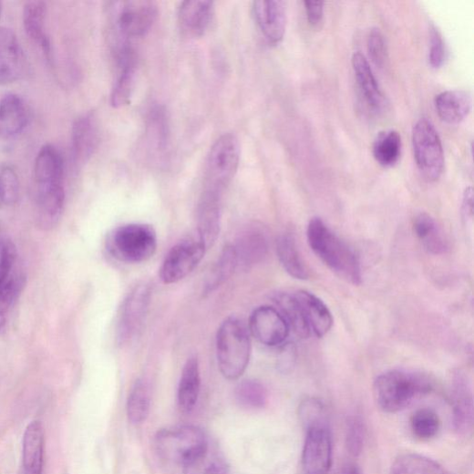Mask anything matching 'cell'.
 Segmentation results:
<instances>
[{
	"instance_id": "obj_24",
	"label": "cell",
	"mask_w": 474,
	"mask_h": 474,
	"mask_svg": "<svg viewBox=\"0 0 474 474\" xmlns=\"http://www.w3.org/2000/svg\"><path fill=\"white\" fill-rule=\"evenodd\" d=\"M352 67L356 80H357L367 104L374 110L381 111L386 104V99L368 59L363 53L353 54Z\"/></svg>"
},
{
	"instance_id": "obj_9",
	"label": "cell",
	"mask_w": 474,
	"mask_h": 474,
	"mask_svg": "<svg viewBox=\"0 0 474 474\" xmlns=\"http://www.w3.org/2000/svg\"><path fill=\"white\" fill-rule=\"evenodd\" d=\"M111 23L115 39L129 41L145 36L154 25L158 9L151 2H123L112 4Z\"/></svg>"
},
{
	"instance_id": "obj_27",
	"label": "cell",
	"mask_w": 474,
	"mask_h": 474,
	"mask_svg": "<svg viewBox=\"0 0 474 474\" xmlns=\"http://www.w3.org/2000/svg\"><path fill=\"white\" fill-rule=\"evenodd\" d=\"M45 438L43 426L34 421L26 429L23 440L25 474H42Z\"/></svg>"
},
{
	"instance_id": "obj_23",
	"label": "cell",
	"mask_w": 474,
	"mask_h": 474,
	"mask_svg": "<svg viewBox=\"0 0 474 474\" xmlns=\"http://www.w3.org/2000/svg\"><path fill=\"white\" fill-rule=\"evenodd\" d=\"M99 140V129L94 113L77 118L73 128V156L77 164L86 163L94 154Z\"/></svg>"
},
{
	"instance_id": "obj_36",
	"label": "cell",
	"mask_w": 474,
	"mask_h": 474,
	"mask_svg": "<svg viewBox=\"0 0 474 474\" xmlns=\"http://www.w3.org/2000/svg\"><path fill=\"white\" fill-rule=\"evenodd\" d=\"M274 303L277 310L287 323L290 331L303 338L311 335L298 304H296L294 295L285 293L279 294L274 296Z\"/></svg>"
},
{
	"instance_id": "obj_37",
	"label": "cell",
	"mask_w": 474,
	"mask_h": 474,
	"mask_svg": "<svg viewBox=\"0 0 474 474\" xmlns=\"http://www.w3.org/2000/svg\"><path fill=\"white\" fill-rule=\"evenodd\" d=\"M235 398L243 407L261 409L267 405L268 391L261 382L248 379L236 386Z\"/></svg>"
},
{
	"instance_id": "obj_39",
	"label": "cell",
	"mask_w": 474,
	"mask_h": 474,
	"mask_svg": "<svg viewBox=\"0 0 474 474\" xmlns=\"http://www.w3.org/2000/svg\"><path fill=\"white\" fill-rule=\"evenodd\" d=\"M299 417L306 429L317 426H329L325 404L318 398H305L299 407Z\"/></svg>"
},
{
	"instance_id": "obj_47",
	"label": "cell",
	"mask_w": 474,
	"mask_h": 474,
	"mask_svg": "<svg viewBox=\"0 0 474 474\" xmlns=\"http://www.w3.org/2000/svg\"><path fill=\"white\" fill-rule=\"evenodd\" d=\"M4 242H5V241H4V237H3V230H2V226H0V248H2Z\"/></svg>"
},
{
	"instance_id": "obj_44",
	"label": "cell",
	"mask_w": 474,
	"mask_h": 474,
	"mask_svg": "<svg viewBox=\"0 0 474 474\" xmlns=\"http://www.w3.org/2000/svg\"><path fill=\"white\" fill-rule=\"evenodd\" d=\"M304 5L309 24L313 27H320L325 17V4L323 2H305Z\"/></svg>"
},
{
	"instance_id": "obj_17",
	"label": "cell",
	"mask_w": 474,
	"mask_h": 474,
	"mask_svg": "<svg viewBox=\"0 0 474 474\" xmlns=\"http://www.w3.org/2000/svg\"><path fill=\"white\" fill-rule=\"evenodd\" d=\"M118 67L112 93L111 105L118 108L129 105L136 86L137 54L133 47H127L114 54Z\"/></svg>"
},
{
	"instance_id": "obj_2",
	"label": "cell",
	"mask_w": 474,
	"mask_h": 474,
	"mask_svg": "<svg viewBox=\"0 0 474 474\" xmlns=\"http://www.w3.org/2000/svg\"><path fill=\"white\" fill-rule=\"evenodd\" d=\"M434 384L426 374L407 370H390L374 383V396L380 409L397 413L414 401L432 392Z\"/></svg>"
},
{
	"instance_id": "obj_30",
	"label": "cell",
	"mask_w": 474,
	"mask_h": 474,
	"mask_svg": "<svg viewBox=\"0 0 474 474\" xmlns=\"http://www.w3.org/2000/svg\"><path fill=\"white\" fill-rule=\"evenodd\" d=\"M46 5L43 2H29L24 9V26L27 36L38 44L49 56L50 44L46 33Z\"/></svg>"
},
{
	"instance_id": "obj_3",
	"label": "cell",
	"mask_w": 474,
	"mask_h": 474,
	"mask_svg": "<svg viewBox=\"0 0 474 474\" xmlns=\"http://www.w3.org/2000/svg\"><path fill=\"white\" fill-rule=\"evenodd\" d=\"M34 172L36 209L46 214L63 211L65 161L61 152L51 145L44 146L37 154Z\"/></svg>"
},
{
	"instance_id": "obj_18",
	"label": "cell",
	"mask_w": 474,
	"mask_h": 474,
	"mask_svg": "<svg viewBox=\"0 0 474 474\" xmlns=\"http://www.w3.org/2000/svg\"><path fill=\"white\" fill-rule=\"evenodd\" d=\"M293 295L310 333L317 337L327 335L333 326L334 320L325 304L317 295L306 290H300Z\"/></svg>"
},
{
	"instance_id": "obj_19",
	"label": "cell",
	"mask_w": 474,
	"mask_h": 474,
	"mask_svg": "<svg viewBox=\"0 0 474 474\" xmlns=\"http://www.w3.org/2000/svg\"><path fill=\"white\" fill-rule=\"evenodd\" d=\"M222 196L203 191L198 206V239L210 249L221 230Z\"/></svg>"
},
{
	"instance_id": "obj_35",
	"label": "cell",
	"mask_w": 474,
	"mask_h": 474,
	"mask_svg": "<svg viewBox=\"0 0 474 474\" xmlns=\"http://www.w3.org/2000/svg\"><path fill=\"white\" fill-rule=\"evenodd\" d=\"M150 409V390L143 379L136 381L132 386L127 404L129 421L133 425L143 424L149 417Z\"/></svg>"
},
{
	"instance_id": "obj_7",
	"label": "cell",
	"mask_w": 474,
	"mask_h": 474,
	"mask_svg": "<svg viewBox=\"0 0 474 474\" xmlns=\"http://www.w3.org/2000/svg\"><path fill=\"white\" fill-rule=\"evenodd\" d=\"M210 445L205 432L195 426L160 430L154 438L157 454L162 459L183 465Z\"/></svg>"
},
{
	"instance_id": "obj_8",
	"label": "cell",
	"mask_w": 474,
	"mask_h": 474,
	"mask_svg": "<svg viewBox=\"0 0 474 474\" xmlns=\"http://www.w3.org/2000/svg\"><path fill=\"white\" fill-rule=\"evenodd\" d=\"M412 148L417 167L429 182H436L445 169V154L440 137L428 118H421L412 130Z\"/></svg>"
},
{
	"instance_id": "obj_43",
	"label": "cell",
	"mask_w": 474,
	"mask_h": 474,
	"mask_svg": "<svg viewBox=\"0 0 474 474\" xmlns=\"http://www.w3.org/2000/svg\"><path fill=\"white\" fill-rule=\"evenodd\" d=\"M447 58V50L444 40L438 29L432 26L430 29L429 64L434 69L441 68Z\"/></svg>"
},
{
	"instance_id": "obj_26",
	"label": "cell",
	"mask_w": 474,
	"mask_h": 474,
	"mask_svg": "<svg viewBox=\"0 0 474 474\" xmlns=\"http://www.w3.org/2000/svg\"><path fill=\"white\" fill-rule=\"evenodd\" d=\"M413 232L425 250L434 255H441L449 250V242L445 231L428 213H420L414 218Z\"/></svg>"
},
{
	"instance_id": "obj_11",
	"label": "cell",
	"mask_w": 474,
	"mask_h": 474,
	"mask_svg": "<svg viewBox=\"0 0 474 474\" xmlns=\"http://www.w3.org/2000/svg\"><path fill=\"white\" fill-rule=\"evenodd\" d=\"M206 252L207 248L198 237L176 244L170 250L161 264V281L166 284L182 281L198 267Z\"/></svg>"
},
{
	"instance_id": "obj_4",
	"label": "cell",
	"mask_w": 474,
	"mask_h": 474,
	"mask_svg": "<svg viewBox=\"0 0 474 474\" xmlns=\"http://www.w3.org/2000/svg\"><path fill=\"white\" fill-rule=\"evenodd\" d=\"M216 354L222 376L230 381L240 379L246 372L252 356L248 328L236 317L225 319L216 335Z\"/></svg>"
},
{
	"instance_id": "obj_25",
	"label": "cell",
	"mask_w": 474,
	"mask_h": 474,
	"mask_svg": "<svg viewBox=\"0 0 474 474\" xmlns=\"http://www.w3.org/2000/svg\"><path fill=\"white\" fill-rule=\"evenodd\" d=\"M435 106L443 122L448 125H459L469 114L472 98L467 91L448 90L436 97Z\"/></svg>"
},
{
	"instance_id": "obj_45",
	"label": "cell",
	"mask_w": 474,
	"mask_h": 474,
	"mask_svg": "<svg viewBox=\"0 0 474 474\" xmlns=\"http://www.w3.org/2000/svg\"><path fill=\"white\" fill-rule=\"evenodd\" d=\"M462 212L469 218L473 214V191L471 188L466 189L463 195Z\"/></svg>"
},
{
	"instance_id": "obj_14",
	"label": "cell",
	"mask_w": 474,
	"mask_h": 474,
	"mask_svg": "<svg viewBox=\"0 0 474 474\" xmlns=\"http://www.w3.org/2000/svg\"><path fill=\"white\" fill-rule=\"evenodd\" d=\"M250 332L263 345L273 347L284 344L290 329L276 308L261 306L251 316Z\"/></svg>"
},
{
	"instance_id": "obj_32",
	"label": "cell",
	"mask_w": 474,
	"mask_h": 474,
	"mask_svg": "<svg viewBox=\"0 0 474 474\" xmlns=\"http://www.w3.org/2000/svg\"><path fill=\"white\" fill-rule=\"evenodd\" d=\"M390 474H453L440 463L419 454H403L391 466Z\"/></svg>"
},
{
	"instance_id": "obj_28",
	"label": "cell",
	"mask_w": 474,
	"mask_h": 474,
	"mask_svg": "<svg viewBox=\"0 0 474 474\" xmlns=\"http://www.w3.org/2000/svg\"><path fill=\"white\" fill-rule=\"evenodd\" d=\"M276 253L281 265L290 276L298 280L309 279V270L292 232H283L278 237Z\"/></svg>"
},
{
	"instance_id": "obj_13",
	"label": "cell",
	"mask_w": 474,
	"mask_h": 474,
	"mask_svg": "<svg viewBox=\"0 0 474 474\" xmlns=\"http://www.w3.org/2000/svg\"><path fill=\"white\" fill-rule=\"evenodd\" d=\"M333 462V442L329 426L306 429L303 467L306 474H327Z\"/></svg>"
},
{
	"instance_id": "obj_1",
	"label": "cell",
	"mask_w": 474,
	"mask_h": 474,
	"mask_svg": "<svg viewBox=\"0 0 474 474\" xmlns=\"http://www.w3.org/2000/svg\"><path fill=\"white\" fill-rule=\"evenodd\" d=\"M307 236L314 253L333 273L353 285L362 283L358 257L321 218L315 217L310 221Z\"/></svg>"
},
{
	"instance_id": "obj_20",
	"label": "cell",
	"mask_w": 474,
	"mask_h": 474,
	"mask_svg": "<svg viewBox=\"0 0 474 474\" xmlns=\"http://www.w3.org/2000/svg\"><path fill=\"white\" fill-rule=\"evenodd\" d=\"M24 54L16 35L0 27V85L18 80L24 71Z\"/></svg>"
},
{
	"instance_id": "obj_21",
	"label": "cell",
	"mask_w": 474,
	"mask_h": 474,
	"mask_svg": "<svg viewBox=\"0 0 474 474\" xmlns=\"http://www.w3.org/2000/svg\"><path fill=\"white\" fill-rule=\"evenodd\" d=\"M214 15V4L209 0H189L178 11L181 30L190 37H201L211 26Z\"/></svg>"
},
{
	"instance_id": "obj_5",
	"label": "cell",
	"mask_w": 474,
	"mask_h": 474,
	"mask_svg": "<svg viewBox=\"0 0 474 474\" xmlns=\"http://www.w3.org/2000/svg\"><path fill=\"white\" fill-rule=\"evenodd\" d=\"M158 239L155 229L146 223H129L114 229L108 237L107 251L118 262L137 264L153 257Z\"/></svg>"
},
{
	"instance_id": "obj_15",
	"label": "cell",
	"mask_w": 474,
	"mask_h": 474,
	"mask_svg": "<svg viewBox=\"0 0 474 474\" xmlns=\"http://www.w3.org/2000/svg\"><path fill=\"white\" fill-rule=\"evenodd\" d=\"M253 16L263 36L271 45H278L284 37L286 4L281 0H261L253 3Z\"/></svg>"
},
{
	"instance_id": "obj_46",
	"label": "cell",
	"mask_w": 474,
	"mask_h": 474,
	"mask_svg": "<svg viewBox=\"0 0 474 474\" xmlns=\"http://www.w3.org/2000/svg\"><path fill=\"white\" fill-rule=\"evenodd\" d=\"M343 474H362V471L359 467L350 464L345 469Z\"/></svg>"
},
{
	"instance_id": "obj_33",
	"label": "cell",
	"mask_w": 474,
	"mask_h": 474,
	"mask_svg": "<svg viewBox=\"0 0 474 474\" xmlns=\"http://www.w3.org/2000/svg\"><path fill=\"white\" fill-rule=\"evenodd\" d=\"M237 267H239V261L232 245L229 244L223 248L207 276L204 294H211L222 286L234 273Z\"/></svg>"
},
{
	"instance_id": "obj_40",
	"label": "cell",
	"mask_w": 474,
	"mask_h": 474,
	"mask_svg": "<svg viewBox=\"0 0 474 474\" xmlns=\"http://www.w3.org/2000/svg\"><path fill=\"white\" fill-rule=\"evenodd\" d=\"M20 183L16 171L10 166H0V203L14 205L19 200Z\"/></svg>"
},
{
	"instance_id": "obj_41",
	"label": "cell",
	"mask_w": 474,
	"mask_h": 474,
	"mask_svg": "<svg viewBox=\"0 0 474 474\" xmlns=\"http://www.w3.org/2000/svg\"><path fill=\"white\" fill-rule=\"evenodd\" d=\"M366 427L358 417H351L347 422L345 446L348 453L353 457H359L366 443Z\"/></svg>"
},
{
	"instance_id": "obj_10",
	"label": "cell",
	"mask_w": 474,
	"mask_h": 474,
	"mask_svg": "<svg viewBox=\"0 0 474 474\" xmlns=\"http://www.w3.org/2000/svg\"><path fill=\"white\" fill-rule=\"evenodd\" d=\"M151 289L146 283L136 285L128 294L118 312L116 337L118 345H126L141 330L149 312Z\"/></svg>"
},
{
	"instance_id": "obj_42",
	"label": "cell",
	"mask_w": 474,
	"mask_h": 474,
	"mask_svg": "<svg viewBox=\"0 0 474 474\" xmlns=\"http://www.w3.org/2000/svg\"><path fill=\"white\" fill-rule=\"evenodd\" d=\"M370 58L376 67L383 68L387 61V46L385 36L379 28H373L367 38Z\"/></svg>"
},
{
	"instance_id": "obj_22",
	"label": "cell",
	"mask_w": 474,
	"mask_h": 474,
	"mask_svg": "<svg viewBox=\"0 0 474 474\" xmlns=\"http://www.w3.org/2000/svg\"><path fill=\"white\" fill-rule=\"evenodd\" d=\"M29 123V108L17 95L0 99V139H8L20 135Z\"/></svg>"
},
{
	"instance_id": "obj_6",
	"label": "cell",
	"mask_w": 474,
	"mask_h": 474,
	"mask_svg": "<svg viewBox=\"0 0 474 474\" xmlns=\"http://www.w3.org/2000/svg\"><path fill=\"white\" fill-rule=\"evenodd\" d=\"M241 146L232 134L222 136L211 147L205 168L204 191L222 197L239 168Z\"/></svg>"
},
{
	"instance_id": "obj_29",
	"label": "cell",
	"mask_w": 474,
	"mask_h": 474,
	"mask_svg": "<svg viewBox=\"0 0 474 474\" xmlns=\"http://www.w3.org/2000/svg\"><path fill=\"white\" fill-rule=\"evenodd\" d=\"M201 370L197 358H190L182 371L180 386H178L177 399L180 409L191 412L199 399L201 392Z\"/></svg>"
},
{
	"instance_id": "obj_16",
	"label": "cell",
	"mask_w": 474,
	"mask_h": 474,
	"mask_svg": "<svg viewBox=\"0 0 474 474\" xmlns=\"http://www.w3.org/2000/svg\"><path fill=\"white\" fill-rule=\"evenodd\" d=\"M232 245L239 261V266L245 269L263 263L270 250L268 233L263 226L257 224L243 230Z\"/></svg>"
},
{
	"instance_id": "obj_38",
	"label": "cell",
	"mask_w": 474,
	"mask_h": 474,
	"mask_svg": "<svg viewBox=\"0 0 474 474\" xmlns=\"http://www.w3.org/2000/svg\"><path fill=\"white\" fill-rule=\"evenodd\" d=\"M413 435L422 440L434 438L440 429V419L437 412L425 407L415 411L410 419Z\"/></svg>"
},
{
	"instance_id": "obj_48",
	"label": "cell",
	"mask_w": 474,
	"mask_h": 474,
	"mask_svg": "<svg viewBox=\"0 0 474 474\" xmlns=\"http://www.w3.org/2000/svg\"><path fill=\"white\" fill-rule=\"evenodd\" d=\"M2 3H0V15H2Z\"/></svg>"
},
{
	"instance_id": "obj_34",
	"label": "cell",
	"mask_w": 474,
	"mask_h": 474,
	"mask_svg": "<svg viewBox=\"0 0 474 474\" xmlns=\"http://www.w3.org/2000/svg\"><path fill=\"white\" fill-rule=\"evenodd\" d=\"M401 151V137L395 130L381 132L373 145V154L376 160L386 168L393 167L398 162Z\"/></svg>"
},
{
	"instance_id": "obj_12",
	"label": "cell",
	"mask_w": 474,
	"mask_h": 474,
	"mask_svg": "<svg viewBox=\"0 0 474 474\" xmlns=\"http://www.w3.org/2000/svg\"><path fill=\"white\" fill-rule=\"evenodd\" d=\"M448 396L455 432L463 438L470 437L474 428L473 395L470 382L463 372L456 371L451 375Z\"/></svg>"
},
{
	"instance_id": "obj_31",
	"label": "cell",
	"mask_w": 474,
	"mask_h": 474,
	"mask_svg": "<svg viewBox=\"0 0 474 474\" xmlns=\"http://www.w3.org/2000/svg\"><path fill=\"white\" fill-rule=\"evenodd\" d=\"M184 474H229V465L223 455L209 445L183 465Z\"/></svg>"
}]
</instances>
